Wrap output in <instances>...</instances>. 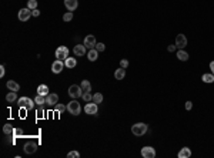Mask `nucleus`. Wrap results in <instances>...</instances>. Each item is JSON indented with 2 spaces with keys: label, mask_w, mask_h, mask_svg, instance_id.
<instances>
[{
  "label": "nucleus",
  "mask_w": 214,
  "mask_h": 158,
  "mask_svg": "<svg viewBox=\"0 0 214 158\" xmlns=\"http://www.w3.org/2000/svg\"><path fill=\"white\" fill-rule=\"evenodd\" d=\"M97 105L99 104H96L94 101H93V103H87L86 105H84V112H86V114H90V116H97Z\"/></svg>",
  "instance_id": "nucleus-7"
},
{
  "label": "nucleus",
  "mask_w": 214,
  "mask_h": 158,
  "mask_svg": "<svg viewBox=\"0 0 214 158\" xmlns=\"http://www.w3.org/2000/svg\"><path fill=\"white\" fill-rule=\"evenodd\" d=\"M23 135V130L21 128H14L13 130V137H20Z\"/></svg>",
  "instance_id": "nucleus-36"
},
{
  "label": "nucleus",
  "mask_w": 214,
  "mask_h": 158,
  "mask_svg": "<svg viewBox=\"0 0 214 158\" xmlns=\"http://www.w3.org/2000/svg\"><path fill=\"white\" fill-rule=\"evenodd\" d=\"M56 57L59 60H66L69 57V49L66 46H60L57 47V50H56Z\"/></svg>",
  "instance_id": "nucleus-8"
},
{
  "label": "nucleus",
  "mask_w": 214,
  "mask_h": 158,
  "mask_svg": "<svg viewBox=\"0 0 214 158\" xmlns=\"http://www.w3.org/2000/svg\"><path fill=\"white\" fill-rule=\"evenodd\" d=\"M141 157L143 158H154L156 157V150L150 145H146L141 148Z\"/></svg>",
  "instance_id": "nucleus-5"
},
{
  "label": "nucleus",
  "mask_w": 214,
  "mask_h": 158,
  "mask_svg": "<svg viewBox=\"0 0 214 158\" xmlns=\"http://www.w3.org/2000/svg\"><path fill=\"white\" fill-rule=\"evenodd\" d=\"M6 86H7V88L10 90V91H16L17 93L19 90H20V84H17L14 80H9Z\"/></svg>",
  "instance_id": "nucleus-17"
},
{
  "label": "nucleus",
  "mask_w": 214,
  "mask_h": 158,
  "mask_svg": "<svg viewBox=\"0 0 214 158\" xmlns=\"http://www.w3.org/2000/svg\"><path fill=\"white\" fill-rule=\"evenodd\" d=\"M37 94H41V96H47L49 94V87L46 84H41L37 87Z\"/></svg>",
  "instance_id": "nucleus-23"
},
{
  "label": "nucleus",
  "mask_w": 214,
  "mask_h": 158,
  "mask_svg": "<svg viewBox=\"0 0 214 158\" xmlns=\"http://www.w3.org/2000/svg\"><path fill=\"white\" fill-rule=\"evenodd\" d=\"M6 101H7V103H14V101H17V93L10 91L7 96H6Z\"/></svg>",
  "instance_id": "nucleus-24"
},
{
  "label": "nucleus",
  "mask_w": 214,
  "mask_h": 158,
  "mask_svg": "<svg viewBox=\"0 0 214 158\" xmlns=\"http://www.w3.org/2000/svg\"><path fill=\"white\" fill-rule=\"evenodd\" d=\"M57 101H59V96L56 93H49V94L46 96V104H49L53 107V105L57 104Z\"/></svg>",
  "instance_id": "nucleus-12"
},
{
  "label": "nucleus",
  "mask_w": 214,
  "mask_h": 158,
  "mask_svg": "<svg viewBox=\"0 0 214 158\" xmlns=\"http://www.w3.org/2000/svg\"><path fill=\"white\" fill-rule=\"evenodd\" d=\"M64 6L69 12H74L78 7V2L77 0H64Z\"/></svg>",
  "instance_id": "nucleus-14"
},
{
  "label": "nucleus",
  "mask_w": 214,
  "mask_h": 158,
  "mask_svg": "<svg viewBox=\"0 0 214 158\" xmlns=\"http://www.w3.org/2000/svg\"><path fill=\"white\" fill-rule=\"evenodd\" d=\"M67 111L70 112L71 116H78V114H80L82 105H80V103H77V98H73V100L67 104Z\"/></svg>",
  "instance_id": "nucleus-2"
},
{
  "label": "nucleus",
  "mask_w": 214,
  "mask_h": 158,
  "mask_svg": "<svg viewBox=\"0 0 214 158\" xmlns=\"http://www.w3.org/2000/svg\"><path fill=\"white\" fill-rule=\"evenodd\" d=\"M27 7H29L30 10L37 9V0H29V2H27Z\"/></svg>",
  "instance_id": "nucleus-31"
},
{
  "label": "nucleus",
  "mask_w": 214,
  "mask_h": 158,
  "mask_svg": "<svg viewBox=\"0 0 214 158\" xmlns=\"http://www.w3.org/2000/svg\"><path fill=\"white\" fill-rule=\"evenodd\" d=\"M177 58L180 61H187L189 60V53L184 50H178L177 51Z\"/></svg>",
  "instance_id": "nucleus-22"
},
{
  "label": "nucleus",
  "mask_w": 214,
  "mask_h": 158,
  "mask_svg": "<svg viewBox=\"0 0 214 158\" xmlns=\"http://www.w3.org/2000/svg\"><path fill=\"white\" fill-rule=\"evenodd\" d=\"M80 157V152L78 151H70L69 154H67V158H78Z\"/></svg>",
  "instance_id": "nucleus-35"
},
{
  "label": "nucleus",
  "mask_w": 214,
  "mask_h": 158,
  "mask_svg": "<svg viewBox=\"0 0 214 158\" xmlns=\"http://www.w3.org/2000/svg\"><path fill=\"white\" fill-rule=\"evenodd\" d=\"M80 87L83 88V91H91V84L89 83V80H83Z\"/></svg>",
  "instance_id": "nucleus-26"
},
{
  "label": "nucleus",
  "mask_w": 214,
  "mask_h": 158,
  "mask_svg": "<svg viewBox=\"0 0 214 158\" xmlns=\"http://www.w3.org/2000/svg\"><path fill=\"white\" fill-rule=\"evenodd\" d=\"M44 117V110H43V105H39L37 108V118H43Z\"/></svg>",
  "instance_id": "nucleus-34"
},
{
  "label": "nucleus",
  "mask_w": 214,
  "mask_h": 158,
  "mask_svg": "<svg viewBox=\"0 0 214 158\" xmlns=\"http://www.w3.org/2000/svg\"><path fill=\"white\" fill-rule=\"evenodd\" d=\"M120 67H123V68H127V67H128V60H126V58L120 60Z\"/></svg>",
  "instance_id": "nucleus-37"
},
{
  "label": "nucleus",
  "mask_w": 214,
  "mask_h": 158,
  "mask_svg": "<svg viewBox=\"0 0 214 158\" xmlns=\"http://www.w3.org/2000/svg\"><path fill=\"white\" fill-rule=\"evenodd\" d=\"M97 57H99V51L96 50V49H90L89 53H87V58H89L90 61H96Z\"/></svg>",
  "instance_id": "nucleus-20"
},
{
  "label": "nucleus",
  "mask_w": 214,
  "mask_h": 158,
  "mask_svg": "<svg viewBox=\"0 0 214 158\" xmlns=\"http://www.w3.org/2000/svg\"><path fill=\"white\" fill-rule=\"evenodd\" d=\"M185 46H187V37L181 33L177 34V37H176V47H177L178 50H183Z\"/></svg>",
  "instance_id": "nucleus-9"
},
{
  "label": "nucleus",
  "mask_w": 214,
  "mask_h": 158,
  "mask_svg": "<svg viewBox=\"0 0 214 158\" xmlns=\"http://www.w3.org/2000/svg\"><path fill=\"white\" fill-rule=\"evenodd\" d=\"M201 80H203V83L211 84V83H214V74L213 73H206V74L201 75Z\"/></svg>",
  "instance_id": "nucleus-19"
},
{
  "label": "nucleus",
  "mask_w": 214,
  "mask_h": 158,
  "mask_svg": "<svg viewBox=\"0 0 214 158\" xmlns=\"http://www.w3.org/2000/svg\"><path fill=\"white\" fill-rule=\"evenodd\" d=\"M93 101H94L96 104L103 103V94H101V93H96V94H93Z\"/></svg>",
  "instance_id": "nucleus-27"
},
{
  "label": "nucleus",
  "mask_w": 214,
  "mask_h": 158,
  "mask_svg": "<svg viewBox=\"0 0 214 158\" xmlns=\"http://www.w3.org/2000/svg\"><path fill=\"white\" fill-rule=\"evenodd\" d=\"M34 103H36L37 105H43L46 103V96H41V94H37L36 97H34Z\"/></svg>",
  "instance_id": "nucleus-25"
},
{
  "label": "nucleus",
  "mask_w": 214,
  "mask_h": 158,
  "mask_svg": "<svg viewBox=\"0 0 214 158\" xmlns=\"http://www.w3.org/2000/svg\"><path fill=\"white\" fill-rule=\"evenodd\" d=\"M64 68V61L63 60H56V61H53V64H52V71H53L54 74H60L62 73V70Z\"/></svg>",
  "instance_id": "nucleus-11"
},
{
  "label": "nucleus",
  "mask_w": 214,
  "mask_h": 158,
  "mask_svg": "<svg viewBox=\"0 0 214 158\" xmlns=\"http://www.w3.org/2000/svg\"><path fill=\"white\" fill-rule=\"evenodd\" d=\"M210 70H211V73L214 74V61H211V63H210Z\"/></svg>",
  "instance_id": "nucleus-42"
},
{
  "label": "nucleus",
  "mask_w": 214,
  "mask_h": 158,
  "mask_svg": "<svg viewBox=\"0 0 214 158\" xmlns=\"http://www.w3.org/2000/svg\"><path fill=\"white\" fill-rule=\"evenodd\" d=\"M114 77H116V80H123L126 77V68H123V67L117 68L114 71Z\"/></svg>",
  "instance_id": "nucleus-21"
},
{
  "label": "nucleus",
  "mask_w": 214,
  "mask_h": 158,
  "mask_svg": "<svg viewBox=\"0 0 214 158\" xmlns=\"http://www.w3.org/2000/svg\"><path fill=\"white\" fill-rule=\"evenodd\" d=\"M36 151H37V144L36 142L29 141V142H26L25 144V152L26 154H34Z\"/></svg>",
  "instance_id": "nucleus-13"
},
{
  "label": "nucleus",
  "mask_w": 214,
  "mask_h": 158,
  "mask_svg": "<svg viewBox=\"0 0 214 158\" xmlns=\"http://www.w3.org/2000/svg\"><path fill=\"white\" fill-rule=\"evenodd\" d=\"M83 93H84L83 88L80 86H77V84H71L70 87H69V96L71 98H80L83 96Z\"/></svg>",
  "instance_id": "nucleus-4"
},
{
  "label": "nucleus",
  "mask_w": 214,
  "mask_h": 158,
  "mask_svg": "<svg viewBox=\"0 0 214 158\" xmlns=\"http://www.w3.org/2000/svg\"><path fill=\"white\" fill-rule=\"evenodd\" d=\"M4 73H6V68H4V66L2 64V66H0V77H3Z\"/></svg>",
  "instance_id": "nucleus-41"
},
{
  "label": "nucleus",
  "mask_w": 214,
  "mask_h": 158,
  "mask_svg": "<svg viewBox=\"0 0 214 158\" xmlns=\"http://www.w3.org/2000/svg\"><path fill=\"white\" fill-rule=\"evenodd\" d=\"M73 53L77 56V57H80V56H84L86 54V46L84 44H77V46L73 47Z\"/></svg>",
  "instance_id": "nucleus-15"
},
{
  "label": "nucleus",
  "mask_w": 214,
  "mask_h": 158,
  "mask_svg": "<svg viewBox=\"0 0 214 158\" xmlns=\"http://www.w3.org/2000/svg\"><path fill=\"white\" fill-rule=\"evenodd\" d=\"M83 44H84V46H86V49H89V50H90V49H94L96 44H97V43H96V37L93 36V34H89V36H86V37H84V42H83Z\"/></svg>",
  "instance_id": "nucleus-10"
},
{
  "label": "nucleus",
  "mask_w": 214,
  "mask_h": 158,
  "mask_svg": "<svg viewBox=\"0 0 214 158\" xmlns=\"http://www.w3.org/2000/svg\"><path fill=\"white\" fill-rule=\"evenodd\" d=\"M13 127L10 124H6V125H3V133L6 134V135H13Z\"/></svg>",
  "instance_id": "nucleus-28"
},
{
  "label": "nucleus",
  "mask_w": 214,
  "mask_h": 158,
  "mask_svg": "<svg viewBox=\"0 0 214 158\" xmlns=\"http://www.w3.org/2000/svg\"><path fill=\"white\" fill-rule=\"evenodd\" d=\"M191 108H193V103H191V101H185V110H191Z\"/></svg>",
  "instance_id": "nucleus-38"
},
{
  "label": "nucleus",
  "mask_w": 214,
  "mask_h": 158,
  "mask_svg": "<svg viewBox=\"0 0 214 158\" xmlns=\"http://www.w3.org/2000/svg\"><path fill=\"white\" fill-rule=\"evenodd\" d=\"M64 66H66V68H74V67L77 66V60L74 57H67L64 60Z\"/></svg>",
  "instance_id": "nucleus-18"
},
{
  "label": "nucleus",
  "mask_w": 214,
  "mask_h": 158,
  "mask_svg": "<svg viewBox=\"0 0 214 158\" xmlns=\"http://www.w3.org/2000/svg\"><path fill=\"white\" fill-rule=\"evenodd\" d=\"M32 14H33V17H39L40 16V12L37 9H34V10H32Z\"/></svg>",
  "instance_id": "nucleus-40"
},
{
  "label": "nucleus",
  "mask_w": 214,
  "mask_h": 158,
  "mask_svg": "<svg viewBox=\"0 0 214 158\" xmlns=\"http://www.w3.org/2000/svg\"><path fill=\"white\" fill-rule=\"evenodd\" d=\"M148 131V127L146 123H136V124L132 125V133L136 135V137H141Z\"/></svg>",
  "instance_id": "nucleus-1"
},
{
  "label": "nucleus",
  "mask_w": 214,
  "mask_h": 158,
  "mask_svg": "<svg viewBox=\"0 0 214 158\" xmlns=\"http://www.w3.org/2000/svg\"><path fill=\"white\" fill-rule=\"evenodd\" d=\"M94 49L99 51V53H100V51H104V50H106V44H104V43H97Z\"/></svg>",
  "instance_id": "nucleus-33"
},
{
  "label": "nucleus",
  "mask_w": 214,
  "mask_h": 158,
  "mask_svg": "<svg viewBox=\"0 0 214 158\" xmlns=\"http://www.w3.org/2000/svg\"><path fill=\"white\" fill-rule=\"evenodd\" d=\"M66 108L67 107L64 104H59V103H57V104L54 105V111H57V112H60V114H62V112L66 111Z\"/></svg>",
  "instance_id": "nucleus-30"
},
{
  "label": "nucleus",
  "mask_w": 214,
  "mask_h": 158,
  "mask_svg": "<svg viewBox=\"0 0 214 158\" xmlns=\"http://www.w3.org/2000/svg\"><path fill=\"white\" fill-rule=\"evenodd\" d=\"M82 98L86 101V103H90V101H93V96H91V93H90V91H84V93H83Z\"/></svg>",
  "instance_id": "nucleus-29"
},
{
  "label": "nucleus",
  "mask_w": 214,
  "mask_h": 158,
  "mask_svg": "<svg viewBox=\"0 0 214 158\" xmlns=\"http://www.w3.org/2000/svg\"><path fill=\"white\" fill-rule=\"evenodd\" d=\"M176 49H177V47H176V44H170V46L167 47V50H169V53H171V51H174V50H176Z\"/></svg>",
  "instance_id": "nucleus-39"
},
{
  "label": "nucleus",
  "mask_w": 214,
  "mask_h": 158,
  "mask_svg": "<svg viewBox=\"0 0 214 158\" xmlns=\"http://www.w3.org/2000/svg\"><path fill=\"white\" fill-rule=\"evenodd\" d=\"M63 20H64V21H70V20H73V12H67V13H64V16H63Z\"/></svg>",
  "instance_id": "nucleus-32"
},
{
  "label": "nucleus",
  "mask_w": 214,
  "mask_h": 158,
  "mask_svg": "<svg viewBox=\"0 0 214 158\" xmlns=\"http://www.w3.org/2000/svg\"><path fill=\"white\" fill-rule=\"evenodd\" d=\"M34 100H30L29 97H20L17 100V105L20 108H26V110H33L34 108Z\"/></svg>",
  "instance_id": "nucleus-3"
},
{
  "label": "nucleus",
  "mask_w": 214,
  "mask_h": 158,
  "mask_svg": "<svg viewBox=\"0 0 214 158\" xmlns=\"http://www.w3.org/2000/svg\"><path fill=\"white\" fill-rule=\"evenodd\" d=\"M177 157L178 158H190L191 157V150H190L189 147H183V148L178 151Z\"/></svg>",
  "instance_id": "nucleus-16"
},
{
  "label": "nucleus",
  "mask_w": 214,
  "mask_h": 158,
  "mask_svg": "<svg viewBox=\"0 0 214 158\" xmlns=\"http://www.w3.org/2000/svg\"><path fill=\"white\" fill-rule=\"evenodd\" d=\"M17 16H19V20L20 21H27L33 14H32V10L29 7H25V9H20V12H19Z\"/></svg>",
  "instance_id": "nucleus-6"
}]
</instances>
